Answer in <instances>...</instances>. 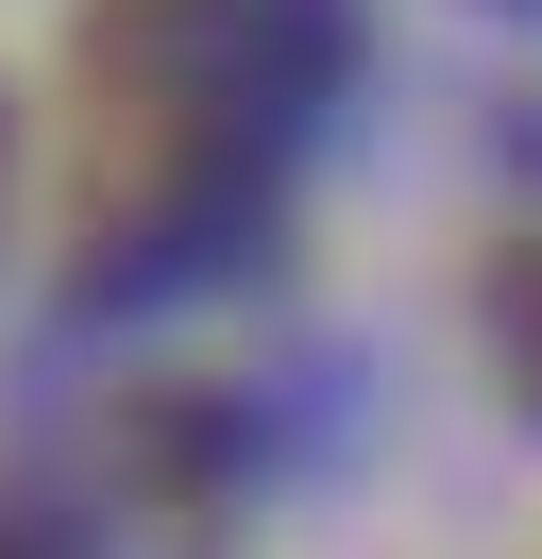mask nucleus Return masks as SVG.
I'll return each instance as SVG.
<instances>
[{
    "label": "nucleus",
    "mask_w": 542,
    "mask_h": 559,
    "mask_svg": "<svg viewBox=\"0 0 542 559\" xmlns=\"http://www.w3.org/2000/svg\"><path fill=\"white\" fill-rule=\"evenodd\" d=\"M492 306H508V356H526V373H542V238L508 254V288H492Z\"/></svg>",
    "instance_id": "1"
}]
</instances>
